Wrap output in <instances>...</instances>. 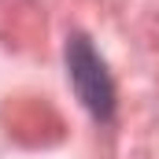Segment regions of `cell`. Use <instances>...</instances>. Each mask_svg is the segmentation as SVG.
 Returning <instances> with one entry per match:
<instances>
[{"mask_svg": "<svg viewBox=\"0 0 159 159\" xmlns=\"http://www.w3.org/2000/svg\"><path fill=\"white\" fill-rule=\"evenodd\" d=\"M67 78L78 93L81 107L96 122L115 119V81L107 74V63L100 59V52L93 48V41L85 34L67 37Z\"/></svg>", "mask_w": 159, "mask_h": 159, "instance_id": "6da1fadb", "label": "cell"}]
</instances>
